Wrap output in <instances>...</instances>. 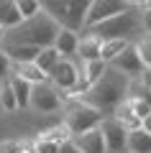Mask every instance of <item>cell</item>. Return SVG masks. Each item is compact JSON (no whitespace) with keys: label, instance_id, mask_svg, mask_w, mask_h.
Returning <instances> with one entry per match:
<instances>
[{"label":"cell","instance_id":"obj_1","mask_svg":"<svg viewBox=\"0 0 151 153\" xmlns=\"http://www.w3.org/2000/svg\"><path fill=\"white\" fill-rule=\"evenodd\" d=\"M128 82L131 79L123 74V71H118L115 66L108 64L105 74L90 87V92L82 97V102L92 105V107H97V110H103V112H113V110L128 97Z\"/></svg>","mask_w":151,"mask_h":153},{"label":"cell","instance_id":"obj_2","mask_svg":"<svg viewBox=\"0 0 151 153\" xmlns=\"http://www.w3.org/2000/svg\"><path fill=\"white\" fill-rule=\"evenodd\" d=\"M59 28L62 26L54 18L49 16L46 10H41L38 16L26 18V21H21L18 26L3 31V41H18V44H31V46H38V49H41V46L54 44Z\"/></svg>","mask_w":151,"mask_h":153},{"label":"cell","instance_id":"obj_3","mask_svg":"<svg viewBox=\"0 0 151 153\" xmlns=\"http://www.w3.org/2000/svg\"><path fill=\"white\" fill-rule=\"evenodd\" d=\"M90 31L97 33L103 41L105 38H128V41H133V38H138L143 33L141 10L136 5H128L123 13L108 18V21H100L97 26H90Z\"/></svg>","mask_w":151,"mask_h":153},{"label":"cell","instance_id":"obj_4","mask_svg":"<svg viewBox=\"0 0 151 153\" xmlns=\"http://www.w3.org/2000/svg\"><path fill=\"white\" fill-rule=\"evenodd\" d=\"M41 8L54 18L62 28L82 31L85 28V16L92 0H38Z\"/></svg>","mask_w":151,"mask_h":153},{"label":"cell","instance_id":"obj_5","mask_svg":"<svg viewBox=\"0 0 151 153\" xmlns=\"http://www.w3.org/2000/svg\"><path fill=\"white\" fill-rule=\"evenodd\" d=\"M62 107H67L64 123L69 125L72 135H80V133H87L92 128H100V123H103V110L92 107V105L82 102V100H64Z\"/></svg>","mask_w":151,"mask_h":153},{"label":"cell","instance_id":"obj_6","mask_svg":"<svg viewBox=\"0 0 151 153\" xmlns=\"http://www.w3.org/2000/svg\"><path fill=\"white\" fill-rule=\"evenodd\" d=\"M77 79H80V59H69V56H62L59 61H56V66L51 71H49V82L54 84L59 92H67V89H72L77 84Z\"/></svg>","mask_w":151,"mask_h":153},{"label":"cell","instance_id":"obj_7","mask_svg":"<svg viewBox=\"0 0 151 153\" xmlns=\"http://www.w3.org/2000/svg\"><path fill=\"white\" fill-rule=\"evenodd\" d=\"M36 112H59L62 110V94L59 89L54 87L51 82H41V84H33L31 89V105Z\"/></svg>","mask_w":151,"mask_h":153},{"label":"cell","instance_id":"obj_8","mask_svg":"<svg viewBox=\"0 0 151 153\" xmlns=\"http://www.w3.org/2000/svg\"><path fill=\"white\" fill-rule=\"evenodd\" d=\"M100 130H103L108 153H128V151H125L128 130L123 128V123H120V120H115L113 115H108V117H103V123H100Z\"/></svg>","mask_w":151,"mask_h":153},{"label":"cell","instance_id":"obj_9","mask_svg":"<svg viewBox=\"0 0 151 153\" xmlns=\"http://www.w3.org/2000/svg\"><path fill=\"white\" fill-rule=\"evenodd\" d=\"M128 8L125 0H92L90 8H87V16H85V28L97 26L100 21H108V18L118 16Z\"/></svg>","mask_w":151,"mask_h":153},{"label":"cell","instance_id":"obj_10","mask_svg":"<svg viewBox=\"0 0 151 153\" xmlns=\"http://www.w3.org/2000/svg\"><path fill=\"white\" fill-rule=\"evenodd\" d=\"M110 66H115L118 71H123L128 79H136V76H141V71H143V61H141V56H138V51H136L133 44H131L123 54L115 56V59L110 61Z\"/></svg>","mask_w":151,"mask_h":153},{"label":"cell","instance_id":"obj_11","mask_svg":"<svg viewBox=\"0 0 151 153\" xmlns=\"http://www.w3.org/2000/svg\"><path fill=\"white\" fill-rule=\"evenodd\" d=\"M72 143L80 148V153H108L105 148V138L100 128H92L87 133H80V135H72Z\"/></svg>","mask_w":151,"mask_h":153},{"label":"cell","instance_id":"obj_12","mask_svg":"<svg viewBox=\"0 0 151 153\" xmlns=\"http://www.w3.org/2000/svg\"><path fill=\"white\" fill-rule=\"evenodd\" d=\"M100 44L103 38L92 33L90 28H82L80 31V46H77V59L87 61V59H100Z\"/></svg>","mask_w":151,"mask_h":153},{"label":"cell","instance_id":"obj_13","mask_svg":"<svg viewBox=\"0 0 151 153\" xmlns=\"http://www.w3.org/2000/svg\"><path fill=\"white\" fill-rule=\"evenodd\" d=\"M0 49L8 54V59L16 64V61H33L36 54L41 49L38 46H31V44H18V41H0Z\"/></svg>","mask_w":151,"mask_h":153},{"label":"cell","instance_id":"obj_14","mask_svg":"<svg viewBox=\"0 0 151 153\" xmlns=\"http://www.w3.org/2000/svg\"><path fill=\"white\" fill-rule=\"evenodd\" d=\"M77 46H80V31L59 28V33H56V38H54V49L59 51L62 56L74 59V56H77Z\"/></svg>","mask_w":151,"mask_h":153},{"label":"cell","instance_id":"obj_15","mask_svg":"<svg viewBox=\"0 0 151 153\" xmlns=\"http://www.w3.org/2000/svg\"><path fill=\"white\" fill-rule=\"evenodd\" d=\"M11 74L23 76V79H26V82H31V84L49 82V74L36 64V61H16V64H13V69H11Z\"/></svg>","mask_w":151,"mask_h":153},{"label":"cell","instance_id":"obj_16","mask_svg":"<svg viewBox=\"0 0 151 153\" xmlns=\"http://www.w3.org/2000/svg\"><path fill=\"white\" fill-rule=\"evenodd\" d=\"M125 151H128V153H151V133L143 130V128L128 130Z\"/></svg>","mask_w":151,"mask_h":153},{"label":"cell","instance_id":"obj_17","mask_svg":"<svg viewBox=\"0 0 151 153\" xmlns=\"http://www.w3.org/2000/svg\"><path fill=\"white\" fill-rule=\"evenodd\" d=\"M110 115H113L115 120H120V123H123V128H125V130H136V128H141V123H143V120L138 117V115L133 112V107H131L128 97H125V100H123V102H120V105H118V107H115Z\"/></svg>","mask_w":151,"mask_h":153},{"label":"cell","instance_id":"obj_18","mask_svg":"<svg viewBox=\"0 0 151 153\" xmlns=\"http://www.w3.org/2000/svg\"><path fill=\"white\" fill-rule=\"evenodd\" d=\"M8 79H11V87H13V92H16L18 110H26L28 105H31V89H33V84L26 82V79H23V76H18V74H11Z\"/></svg>","mask_w":151,"mask_h":153},{"label":"cell","instance_id":"obj_19","mask_svg":"<svg viewBox=\"0 0 151 153\" xmlns=\"http://www.w3.org/2000/svg\"><path fill=\"white\" fill-rule=\"evenodd\" d=\"M131 44H133V41H128V38H105L103 44H100V59L110 64V61L118 54H123Z\"/></svg>","mask_w":151,"mask_h":153},{"label":"cell","instance_id":"obj_20","mask_svg":"<svg viewBox=\"0 0 151 153\" xmlns=\"http://www.w3.org/2000/svg\"><path fill=\"white\" fill-rule=\"evenodd\" d=\"M105 69H108V61H103V59H87V61L80 59V74L90 82V87L105 74Z\"/></svg>","mask_w":151,"mask_h":153},{"label":"cell","instance_id":"obj_21","mask_svg":"<svg viewBox=\"0 0 151 153\" xmlns=\"http://www.w3.org/2000/svg\"><path fill=\"white\" fill-rule=\"evenodd\" d=\"M21 21L23 18H21V13L16 8V0H0V28L8 31V28L18 26Z\"/></svg>","mask_w":151,"mask_h":153},{"label":"cell","instance_id":"obj_22","mask_svg":"<svg viewBox=\"0 0 151 153\" xmlns=\"http://www.w3.org/2000/svg\"><path fill=\"white\" fill-rule=\"evenodd\" d=\"M59 59H62V54L54 49V44H51V46H41V51L36 54V59H33V61H36V64L49 74V71L56 66V61H59Z\"/></svg>","mask_w":151,"mask_h":153},{"label":"cell","instance_id":"obj_23","mask_svg":"<svg viewBox=\"0 0 151 153\" xmlns=\"http://www.w3.org/2000/svg\"><path fill=\"white\" fill-rule=\"evenodd\" d=\"M0 102H3V112H16L18 110V100H16V92L11 87V79L0 82Z\"/></svg>","mask_w":151,"mask_h":153},{"label":"cell","instance_id":"obj_24","mask_svg":"<svg viewBox=\"0 0 151 153\" xmlns=\"http://www.w3.org/2000/svg\"><path fill=\"white\" fill-rule=\"evenodd\" d=\"M133 46H136V51H138L143 66H151V33L143 31L138 38H133Z\"/></svg>","mask_w":151,"mask_h":153},{"label":"cell","instance_id":"obj_25","mask_svg":"<svg viewBox=\"0 0 151 153\" xmlns=\"http://www.w3.org/2000/svg\"><path fill=\"white\" fill-rule=\"evenodd\" d=\"M41 138H51V140H56V143H67V140H72V130H69V125L67 123H62V125H54V128H46L44 133H38Z\"/></svg>","mask_w":151,"mask_h":153},{"label":"cell","instance_id":"obj_26","mask_svg":"<svg viewBox=\"0 0 151 153\" xmlns=\"http://www.w3.org/2000/svg\"><path fill=\"white\" fill-rule=\"evenodd\" d=\"M16 8H18V13H21V18H23V21H26V18L38 16V13L44 10L38 0H16Z\"/></svg>","mask_w":151,"mask_h":153},{"label":"cell","instance_id":"obj_27","mask_svg":"<svg viewBox=\"0 0 151 153\" xmlns=\"http://www.w3.org/2000/svg\"><path fill=\"white\" fill-rule=\"evenodd\" d=\"M33 146H36V153H59V146H62V143L51 140V138H41V135H38L36 140H33Z\"/></svg>","mask_w":151,"mask_h":153},{"label":"cell","instance_id":"obj_28","mask_svg":"<svg viewBox=\"0 0 151 153\" xmlns=\"http://www.w3.org/2000/svg\"><path fill=\"white\" fill-rule=\"evenodd\" d=\"M11 69H13V61L8 59V54L0 49V82H5L8 76H11Z\"/></svg>","mask_w":151,"mask_h":153},{"label":"cell","instance_id":"obj_29","mask_svg":"<svg viewBox=\"0 0 151 153\" xmlns=\"http://www.w3.org/2000/svg\"><path fill=\"white\" fill-rule=\"evenodd\" d=\"M18 148H21V140H16V138L0 140V153H18Z\"/></svg>","mask_w":151,"mask_h":153},{"label":"cell","instance_id":"obj_30","mask_svg":"<svg viewBox=\"0 0 151 153\" xmlns=\"http://www.w3.org/2000/svg\"><path fill=\"white\" fill-rule=\"evenodd\" d=\"M141 82H143V87L151 92V66H143V71H141Z\"/></svg>","mask_w":151,"mask_h":153},{"label":"cell","instance_id":"obj_31","mask_svg":"<svg viewBox=\"0 0 151 153\" xmlns=\"http://www.w3.org/2000/svg\"><path fill=\"white\" fill-rule=\"evenodd\" d=\"M141 23H143V31H146V33H151V8L141 13Z\"/></svg>","mask_w":151,"mask_h":153},{"label":"cell","instance_id":"obj_32","mask_svg":"<svg viewBox=\"0 0 151 153\" xmlns=\"http://www.w3.org/2000/svg\"><path fill=\"white\" fill-rule=\"evenodd\" d=\"M59 153H80V148H77L72 140H67V143H62V146H59Z\"/></svg>","mask_w":151,"mask_h":153},{"label":"cell","instance_id":"obj_33","mask_svg":"<svg viewBox=\"0 0 151 153\" xmlns=\"http://www.w3.org/2000/svg\"><path fill=\"white\" fill-rule=\"evenodd\" d=\"M18 153H36V146H33V140H21V148H18Z\"/></svg>","mask_w":151,"mask_h":153},{"label":"cell","instance_id":"obj_34","mask_svg":"<svg viewBox=\"0 0 151 153\" xmlns=\"http://www.w3.org/2000/svg\"><path fill=\"white\" fill-rule=\"evenodd\" d=\"M141 128L151 133V112H149V115H146V117H143V123H141Z\"/></svg>","mask_w":151,"mask_h":153},{"label":"cell","instance_id":"obj_35","mask_svg":"<svg viewBox=\"0 0 151 153\" xmlns=\"http://www.w3.org/2000/svg\"><path fill=\"white\" fill-rule=\"evenodd\" d=\"M136 8H138L141 13H143V10H149V8H151V0H141V3H138Z\"/></svg>","mask_w":151,"mask_h":153},{"label":"cell","instance_id":"obj_36","mask_svg":"<svg viewBox=\"0 0 151 153\" xmlns=\"http://www.w3.org/2000/svg\"><path fill=\"white\" fill-rule=\"evenodd\" d=\"M125 3H128V5H138L141 0H125Z\"/></svg>","mask_w":151,"mask_h":153},{"label":"cell","instance_id":"obj_37","mask_svg":"<svg viewBox=\"0 0 151 153\" xmlns=\"http://www.w3.org/2000/svg\"><path fill=\"white\" fill-rule=\"evenodd\" d=\"M0 41H3V28H0Z\"/></svg>","mask_w":151,"mask_h":153},{"label":"cell","instance_id":"obj_38","mask_svg":"<svg viewBox=\"0 0 151 153\" xmlns=\"http://www.w3.org/2000/svg\"><path fill=\"white\" fill-rule=\"evenodd\" d=\"M0 115H3V102H0Z\"/></svg>","mask_w":151,"mask_h":153}]
</instances>
